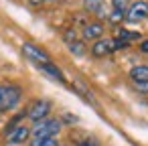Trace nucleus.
<instances>
[{
	"instance_id": "f257e3e1",
	"label": "nucleus",
	"mask_w": 148,
	"mask_h": 146,
	"mask_svg": "<svg viewBox=\"0 0 148 146\" xmlns=\"http://www.w3.org/2000/svg\"><path fill=\"white\" fill-rule=\"evenodd\" d=\"M21 89L16 85H0V110H10L18 104Z\"/></svg>"
},
{
	"instance_id": "f03ea898",
	"label": "nucleus",
	"mask_w": 148,
	"mask_h": 146,
	"mask_svg": "<svg viewBox=\"0 0 148 146\" xmlns=\"http://www.w3.org/2000/svg\"><path fill=\"white\" fill-rule=\"evenodd\" d=\"M59 130H61V122L59 120H45V122H41L35 128V140H39V138H53V136L59 134Z\"/></svg>"
},
{
	"instance_id": "7ed1b4c3",
	"label": "nucleus",
	"mask_w": 148,
	"mask_h": 146,
	"mask_svg": "<svg viewBox=\"0 0 148 146\" xmlns=\"http://www.w3.org/2000/svg\"><path fill=\"white\" fill-rule=\"evenodd\" d=\"M148 16V2H144V0H138V2H134L126 14V19L130 23H140Z\"/></svg>"
},
{
	"instance_id": "20e7f679",
	"label": "nucleus",
	"mask_w": 148,
	"mask_h": 146,
	"mask_svg": "<svg viewBox=\"0 0 148 146\" xmlns=\"http://www.w3.org/2000/svg\"><path fill=\"white\" fill-rule=\"evenodd\" d=\"M23 53H25V55H27L31 61L39 63V65H45V63H49V55H47L43 49H39V47H35V45H31V43L23 45Z\"/></svg>"
},
{
	"instance_id": "39448f33",
	"label": "nucleus",
	"mask_w": 148,
	"mask_h": 146,
	"mask_svg": "<svg viewBox=\"0 0 148 146\" xmlns=\"http://www.w3.org/2000/svg\"><path fill=\"white\" fill-rule=\"evenodd\" d=\"M51 112V104L49 101H45V99H41V101H37L33 108H31V112H29V118L33 120V122H41V120H45L47 118V114Z\"/></svg>"
},
{
	"instance_id": "423d86ee",
	"label": "nucleus",
	"mask_w": 148,
	"mask_h": 146,
	"mask_svg": "<svg viewBox=\"0 0 148 146\" xmlns=\"http://www.w3.org/2000/svg\"><path fill=\"white\" fill-rule=\"evenodd\" d=\"M114 51V43L112 41H97L95 45H93V49H91V53L95 55V57H103V55H110Z\"/></svg>"
},
{
	"instance_id": "0eeeda50",
	"label": "nucleus",
	"mask_w": 148,
	"mask_h": 146,
	"mask_svg": "<svg viewBox=\"0 0 148 146\" xmlns=\"http://www.w3.org/2000/svg\"><path fill=\"white\" fill-rule=\"evenodd\" d=\"M130 77L136 81V83H144L148 81V65H138L130 71Z\"/></svg>"
},
{
	"instance_id": "6e6552de",
	"label": "nucleus",
	"mask_w": 148,
	"mask_h": 146,
	"mask_svg": "<svg viewBox=\"0 0 148 146\" xmlns=\"http://www.w3.org/2000/svg\"><path fill=\"white\" fill-rule=\"evenodd\" d=\"M101 35H103V27H101L99 23L87 25V27L83 29V37H85V39H99Z\"/></svg>"
},
{
	"instance_id": "1a4fd4ad",
	"label": "nucleus",
	"mask_w": 148,
	"mask_h": 146,
	"mask_svg": "<svg viewBox=\"0 0 148 146\" xmlns=\"http://www.w3.org/2000/svg\"><path fill=\"white\" fill-rule=\"evenodd\" d=\"M39 67H41V71L47 73L49 77H53V79H57V81H65L63 73L59 71V67H55V65H51V63H45V65H39Z\"/></svg>"
},
{
	"instance_id": "9d476101",
	"label": "nucleus",
	"mask_w": 148,
	"mask_h": 146,
	"mask_svg": "<svg viewBox=\"0 0 148 146\" xmlns=\"http://www.w3.org/2000/svg\"><path fill=\"white\" fill-rule=\"evenodd\" d=\"M8 136H10L8 140H10L12 144H21V142H25V140L29 138V128H25V126H21L18 130H14V132H10Z\"/></svg>"
},
{
	"instance_id": "9b49d317",
	"label": "nucleus",
	"mask_w": 148,
	"mask_h": 146,
	"mask_svg": "<svg viewBox=\"0 0 148 146\" xmlns=\"http://www.w3.org/2000/svg\"><path fill=\"white\" fill-rule=\"evenodd\" d=\"M85 8L89 12H101V0H85Z\"/></svg>"
},
{
	"instance_id": "f8f14e48",
	"label": "nucleus",
	"mask_w": 148,
	"mask_h": 146,
	"mask_svg": "<svg viewBox=\"0 0 148 146\" xmlns=\"http://www.w3.org/2000/svg\"><path fill=\"white\" fill-rule=\"evenodd\" d=\"M33 146H57V140L55 138H39L33 142Z\"/></svg>"
},
{
	"instance_id": "ddd939ff",
	"label": "nucleus",
	"mask_w": 148,
	"mask_h": 146,
	"mask_svg": "<svg viewBox=\"0 0 148 146\" xmlns=\"http://www.w3.org/2000/svg\"><path fill=\"white\" fill-rule=\"evenodd\" d=\"M69 49H71L75 55H83V53H85V45H83V43H79V41H73V43L69 45Z\"/></svg>"
},
{
	"instance_id": "4468645a",
	"label": "nucleus",
	"mask_w": 148,
	"mask_h": 146,
	"mask_svg": "<svg viewBox=\"0 0 148 146\" xmlns=\"http://www.w3.org/2000/svg\"><path fill=\"white\" fill-rule=\"evenodd\" d=\"M120 37H122V39H126V41L140 39V35H138V33H130V31H122V33H120Z\"/></svg>"
},
{
	"instance_id": "2eb2a0df",
	"label": "nucleus",
	"mask_w": 148,
	"mask_h": 146,
	"mask_svg": "<svg viewBox=\"0 0 148 146\" xmlns=\"http://www.w3.org/2000/svg\"><path fill=\"white\" fill-rule=\"evenodd\" d=\"M122 19H124V10H114V12H112V16H110V21H112V23H120Z\"/></svg>"
},
{
	"instance_id": "dca6fc26",
	"label": "nucleus",
	"mask_w": 148,
	"mask_h": 146,
	"mask_svg": "<svg viewBox=\"0 0 148 146\" xmlns=\"http://www.w3.org/2000/svg\"><path fill=\"white\" fill-rule=\"evenodd\" d=\"M128 6V0H114V10H124Z\"/></svg>"
},
{
	"instance_id": "f3484780",
	"label": "nucleus",
	"mask_w": 148,
	"mask_h": 146,
	"mask_svg": "<svg viewBox=\"0 0 148 146\" xmlns=\"http://www.w3.org/2000/svg\"><path fill=\"white\" fill-rule=\"evenodd\" d=\"M79 146H99V142H97L95 138H85V140H83Z\"/></svg>"
},
{
	"instance_id": "a211bd4d",
	"label": "nucleus",
	"mask_w": 148,
	"mask_h": 146,
	"mask_svg": "<svg viewBox=\"0 0 148 146\" xmlns=\"http://www.w3.org/2000/svg\"><path fill=\"white\" fill-rule=\"evenodd\" d=\"M136 89L142 91V93H148V81H144V83H136Z\"/></svg>"
},
{
	"instance_id": "6ab92c4d",
	"label": "nucleus",
	"mask_w": 148,
	"mask_h": 146,
	"mask_svg": "<svg viewBox=\"0 0 148 146\" xmlns=\"http://www.w3.org/2000/svg\"><path fill=\"white\" fill-rule=\"evenodd\" d=\"M65 122H69V124H75V122H77V116H71V114H67V116H65Z\"/></svg>"
},
{
	"instance_id": "aec40b11",
	"label": "nucleus",
	"mask_w": 148,
	"mask_h": 146,
	"mask_svg": "<svg viewBox=\"0 0 148 146\" xmlns=\"http://www.w3.org/2000/svg\"><path fill=\"white\" fill-rule=\"evenodd\" d=\"M140 49H142V51H144V53H148V41H144V43H142V45H140Z\"/></svg>"
},
{
	"instance_id": "412c9836",
	"label": "nucleus",
	"mask_w": 148,
	"mask_h": 146,
	"mask_svg": "<svg viewBox=\"0 0 148 146\" xmlns=\"http://www.w3.org/2000/svg\"><path fill=\"white\" fill-rule=\"evenodd\" d=\"M31 2H33V4H41V2H43V0H31Z\"/></svg>"
}]
</instances>
